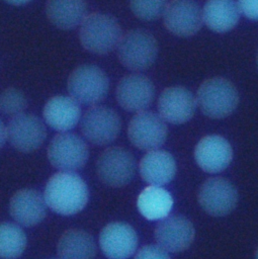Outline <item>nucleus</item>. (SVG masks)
Masks as SVG:
<instances>
[{
    "instance_id": "f8f14e48",
    "label": "nucleus",
    "mask_w": 258,
    "mask_h": 259,
    "mask_svg": "<svg viewBox=\"0 0 258 259\" xmlns=\"http://www.w3.org/2000/svg\"><path fill=\"white\" fill-rule=\"evenodd\" d=\"M7 130L11 146L23 153L35 151L47 137V128L42 120L30 113L23 112L12 116Z\"/></svg>"
},
{
    "instance_id": "1a4fd4ad",
    "label": "nucleus",
    "mask_w": 258,
    "mask_h": 259,
    "mask_svg": "<svg viewBox=\"0 0 258 259\" xmlns=\"http://www.w3.org/2000/svg\"><path fill=\"white\" fill-rule=\"evenodd\" d=\"M167 125L160 114L143 110L137 112L127 126V138L138 149L152 151L159 149L166 141Z\"/></svg>"
},
{
    "instance_id": "6ab92c4d",
    "label": "nucleus",
    "mask_w": 258,
    "mask_h": 259,
    "mask_svg": "<svg viewBox=\"0 0 258 259\" xmlns=\"http://www.w3.org/2000/svg\"><path fill=\"white\" fill-rule=\"evenodd\" d=\"M42 115L50 127L65 133L77 125L81 117V108L73 97L56 95L46 102Z\"/></svg>"
},
{
    "instance_id": "5701e85b",
    "label": "nucleus",
    "mask_w": 258,
    "mask_h": 259,
    "mask_svg": "<svg viewBox=\"0 0 258 259\" xmlns=\"http://www.w3.org/2000/svg\"><path fill=\"white\" fill-rule=\"evenodd\" d=\"M57 252L61 259H94L96 244L89 233L71 229L60 237Z\"/></svg>"
},
{
    "instance_id": "6e6552de",
    "label": "nucleus",
    "mask_w": 258,
    "mask_h": 259,
    "mask_svg": "<svg viewBox=\"0 0 258 259\" xmlns=\"http://www.w3.org/2000/svg\"><path fill=\"white\" fill-rule=\"evenodd\" d=\"M47 155L55 168L61 171L74 172L86 164L89 150L87 144L78 135L65 132L52 139Z\"/></svg>"
},
{
    "instance_id": "c85d7f7f",
    "label": "nucleus",
    "mask_w": 258,
    "mask_h": 259,
    "mask_svg": "<svg viewBox=\"0 0 258 259\" xmlns=\"http://www.w3.org/2000/svg\"><path fill=\"white\" fill-rule=\"evenodd\" d=\"M237 3L243 16L258 21V0H238Z\"/></svg>"
},
{
    "instance_id": "f257e3e1",
    "label": "nucleus",
    "mask_w": 258,
    "mask_h": 259,
    "mask_svg": "<svg viewBox=\"0 0 258 259\" xmlns=\"http://www.w3.org/2000/svg\"><path fill=\"white\" fill-rule=\"evenodd\" d=\"M44 196L53 211L63 215H72L85 207L89 198V190L78 174L61 171L50 177Z\"/></svg>"
},
{
    "instance_id": "7c9ffc66",
    "label": "nucleus",
    "mask_w": 258,
    "mask_h": 259,
    "mask_svg": "<svg viewBox=\"0 0 258 259\" xmlns=\"http://www.w3.org/2000/svg\"><path fill=\"white\" fill-rule=\"evenodd\" d=\"M5 1L12 5H24L28 2H30L31 0H5Z\"/></svg>"
},
{
    "instance_id": "2eb2a0df",
    "label": "nucleus",
    "mask_w": 258,
    "mask_h": 259,
    "mask_svg": "<svg viewBox=\"0 0 258 259\" xmlns=\"http://www.w3.org/2000/svg\"><path fill=\"white\" fill-rule=\"evenodd\" d=\"M139 243L135 229L122 222L107 224L99 234V246L109 259H127L137 250Z\"/></svg>"
},
{
    "instance_id": "2f4dec72",
    "label": "nucleus",
    "mask_w": 258,
    "mask_h": 259,
    "mask_svg": "<svg viewBox=\"0 0 258 259\" xmlns=\"http://www.w3.org/2000/svg\"><path fill=\"white\" fill-rule=\"evenodd\" d=\"M255 259H258V248H257L256 253H255Z\"/></svg>"
},
{
    "instance_id": "f03ea898",
    "label": "nucleus",
    "mask_w": 258,
    "mask_h": 259,
    "mask_svg": "<svg viewBox=\"0 0 258 259\" xmlns=\"http://www.w3.org/2000/svg\"><path fill=\"white\" fill-rule=\"evenodd\" d=\"M121 36L118 21L106 13H90L80 24L79 40L86 51L93 54L110 53L117 48Z\"/></svg>"
},
{
    "instance_id": "4be33fe9",
    "label": "nucleus",
    "mask_w": 258,
    "mask_h": 259,
    "mask_svg": "<svg viewBox=\"0 0 258 259\" xmlns=\"http://www.w3.org/2000/svg\"><path fill=\"white\" fill-rule=\"evenodd\" d=\"M85 0H47L46 13L58 28L72 29L81 24L86 15Z\"/></svg>"
},
{
    "instance_id": "423d86ee",
    "label": "nucleus",
    "mask_w": 258,
    "mask_h": 259,
    "mask_svg": "<svg viewBox=\"0 0 258 259\" xmlns=\"http://www.w3.org/2000/svg\"><path fill=\"white\" fill-rule=\"evenodd\" d=\"M80 128L87 142L95 146H105L117 138L121 128V120L114 109L103 105H93L83 114Z\"/></svg>"
},
{
    "instance_id": "a878e982",
    "label": "nucleus",
    "mask_w": 258,
    "mask_h": 259,
    "mask_svg": "<svg viewBox=\"0 0 258 259\" xmlns=\"http://www.w3.org/2000/svg\"><path fill=\"white\" fill-rule=\"evenodd\" d=\"M167 0H130L132 12L140 19L151 21L158 19L165 12Z\"/></svg>"
},
{
    "instance_id": "9b49d317",
    "label": "nucleus",
    "mask_w": 258,
    "mask_h": 259,
    "mask_svg": "<svg viewBox=\"0 0 258 259\" xmlns=\"http://www.w3.org/2000/svg\"><path fill=\"white\" fill-rule=\"evenodd\" d=\"M163 22L172 34L191 36L203 23L202 10L193 0H170L163 14Z\"/></svg>"
},
{
    "instance_id": "9d476101",
    "label": "nucleus",
    "mask_w": 258,
    "mask_h": 259,
    "mask_svg": "<svg viewBox=\"0 0 258 259\" xmlns=\"http://www.w3.org/2000/svg\"><path fill=\"white\" fill-rule=\"evenodd\" d=\"M197 198L200 206L208 214L222 217L235 208L238 192L236 187L226 178L211 177L201 184Z\"/></svg>"
},
{
    "instance_id": "473e14b6",
    "label": "nucleus",
    "mask_w": 258,
    "mask_h": 259,
    "mask_svg": "<svg viewBox=\"0 0 258 259\" xmlns=\"http://www.w3.org/2000/svg\"><path fill=\"white\" fill-rule=\"evenodd\" d=\"M257 67H258V54H257Z\"/></svg>"
},
{
    "instance_id": "7ed1b4c3",
    "label": "nucleus",
    "mask_w": 258,
    "mask_h": 259,
    "mask_svg": "<svg viewBox=\"0 0 258 259\" xmlns=\"http://www.w3.org/2000/svg\"><path fill=\"white\" fill-rule=\"evenodd\" d=\"M196 101L204 115L210 118H224L238 106L239 93L230 80L212 77L199 85Z\"/></svg>"
},
{
    "instance_id": "f3484780",
    "label": "nucleus",
    "mask_w": 258,
    "mask_h": 259,
    "mask_svg": "<svg viewBox=\"0 0 258 259\" xmlns=\"http://www.w3.org/2000/svg\"><path fill=\"white\" fill-rule=\"evenodd\" d=\"M194 158L197 165L207 173L225 170L233 158L230 143L218 135L203 137L195 146Z\"/></svg>"
},
{
    "instance_id": "cd10ccee",
    "label": "nucleus",
    "mask_w": 258,
    "mask_h": 259,
    "mask_svg": "<svg viewBox=\"0 0 258 259\" xmlns=\"http://www.w3.org/2000/svg\"><path fill=\"white\" fill-rule=\"evenodd\" d=\"M134 259H171L168 251L159 245H145L135 255Z\"/></svg>"
},
{
    "instance_id": "b1692460",
    "label": "nucleus",
    "mask_w": 258,
    "mask_h": 259,
    "mask_svg": "<svg viewBox=\"0 0 258 259\" xmlns=\"http://www.w3.org/2000/svg\"><path fill=\"white\" fill-rule=\"evenodd\" d=\"M137 206L141 214L147 220H162L171 211L173 198L170 192L162 186L150 185L139 194Z\"/></svg>"
},
{
    "instance_id": "aec40b11",
    "label": "nucleus",
    "mask_w": 258,
    "mask_h": 259,
    "mask_svg": "<svg viewBox=\"0 0 258 259\" xmlns=\"http://www.w3.org/2000/svg\"><path fill=\"white\" fill-rule=\"evenodd\" d=\"M139 171L142 179L150 185L162 186L169 183L176 174L174 157L165 150H152L141 159Z\"/></svg>"
},
{
    "instance_id": "c756f323",
    "label": "nucleus",
    "mask_w": 258,
    "mask_h": 259,
    "mask_svg": "<svg viewBox=\"0 0 258 259\" xmlns=\"http://www.w3.org/2000/svg\"><path fill=\"white\" fill-rule=\"evenodd\" d=\"M7 140H8L7 125H5V123L3 121H1V147L4 146V144L7 142Z\"/></svg>"
},
{
    "instance_id": "393cba45",
    "label": "nucleus",
    "mask_w": 258,
    "mask_h": 259,
    "mask_svg": "<svg viewBox=\"0 0 258 259\" xmlns=\"http://www.w3.org/2000/svg\"><path fill=\"white\" fill-rule=\"evenodd\" d=\"M26 247V235L23 230L10 222H3L0 227V256L2 259L19 257Z\"/></svg>"
},
{
    "instance_id": "39448f33",
    "label": "nucleus",
    "mask_w": 258,
    "mask_h": 259,
    "mask_svg": "<svg viewBox=\"0 0 258 259\" xmlns=\"http://www.w3.org/2000/svg\"><path fill=\"white\" fill-rule=\"evenodd\" d=\"M116 52L123 67L131 71H144L154 64L158 56V42L149 31L132 29L122 34Z\"/></svg>"
},
{
    "instance_id": "bb28decb",
    "label": "nucleus",
    "mask_w": 258,
    "mask_h": 259,
    "mask_svg": "<svg viewBox=\"0 0 258 259\" xmlns=\"http://www.w3.org/2000/svg\"><path fill=\"white\" fill-rule=\"evenodd\" d=\"M27 99L19 89L9 87L2 91L0 98L1 112L6 115H17L23 113L27 107Z\"/></svg>"
},
{
    "instance_id": "412c9836",
    "label": "nucleus",
    "mask_w": 258,
    "mask_h": 259,
    "mask_svg": "<svg viewBox=\"0 0 258 259\" xmlns=\"http://www.w3.org/2000/svg\"><path fill=\"white\" fill-rule=\"evenodd\" d=\"M240 9L235 0H207L202 8L204 24L212 31L224 33L239 22Z\"/></svg>"
},
{
    "instance_id": "0eeeda50",
    "label": "nucleus",
    "mask_w": 258,
    "mask_h": 259,
    "mask_svg": "<svg viewBox=\"0 0 258 259\" xmlns=\"http://www.w3.org/2000/svg\"><path fill=\"white\" fill-rule=\"evenodd\" d=\"M136 160L134 155L121 147H110L100 153L96 161L99 180L110 187H122L135 176Z\"/></svg>"
},
{
    "instance_id": "ddd939ff",
    "label": "nucleus",
    "mask_w": 258,
    "mask_h": 259,
    "mask_svg": "<svg viewBox=\"0 0 258 259\" xmlns=\"http://www.w3.org/2000/svg\"><path fill=\"white\" fill-rule=\"evenodd\" d=\"M155 96L153 82L145 75L130 74L117 83L115 97L117 103L125 110L140 112L148 108Z\"/></svg>"
},
{
    "instance_id": "4468645a",
    "label": "nucleus",
    "mask_w": 258,
    "mask_h": 259,
    "mask_svg": "<svg viewBox=\"0 0 258 259\" xmlns=\"http://www.w3.org/2000/svg\"><path fill=\"white\" fill-rule=\"evenodd\" d=\"M155 239L159 246L168 252L186 250L194 240L192 223L181 214H168L160 220L155 228Z\"/></svg>"
},
{
    "instance_id": "dca6fc26",
    "label": "nucleus",
    "mask_w": 258,
    "mask_h": 259,
    "mask_svg": "<svg viewBox=\"0 0 258 259\" xmlns=\"http://www.w3.org/2000/svg\"><path fill=\"white\" fill-rule=\"evenodd\" d=\"M197 105L196 97L183 86L165 88L158 99L159 114L165 121L180 124L191 119Z\"/></svg>"
},
{
    "instance_id": "20e7f679",
    "label": "nucleus",
    "mask_w": 258,
    "mask_h": 259,
    "mask_svg": "<svg viewBox=\"0 0 258 259\" xmlns=\"http://www.w3.org/2000/svg\"><path fill=\"white\" fill-rule=\"evenodd\" d=\"M68 92L77 102L84 105H97L107 95L109 80L105 72L92 64L76 67L67 81Z\"/></svg>"
},
{
    "instance_id": "a211bd4d",
    "label": "nucleus",
    "mask_w": 258,
    "mask_h": 259,
    "mask_svg": "<svg viewBox=\"0 0 258 259\" xmlns=\"http://www.w3.org/2000/svg\"><path fill=\"white\" fill-rule=\"evenodd\" d=\"M47 202L37 190L23 188L16 191L9 203V211L16 223L33 227L41 223L47 214Z\"/></svg>"
}]
</instances>
